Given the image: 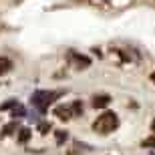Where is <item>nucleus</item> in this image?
<instances>
[{"label": "nucleus", "mask_w": 155, "mask_h": 155, "mask_svg": "<svg viewBox=\"0 0 155 155\" xmlns=\"http://www.w3.org/2000/svg\"><path fill=\"white\" fill-rule=\"evenodd\" d=\"M117 127H119V117H117V113L107 111V113H103L101 117H97V121L93 123V131L101 133V135H109V133L115 131Z\"/></svg>", "instance_id": "1"}, {"label": "nucleus", "mask_w": 155, "mask_h": 155, "mask_svg": "<svg viewBox=\"0 0 155 155\" xmlns=\"http://www.w3.org/2000/svg\"><path fill=\"white\" fill-rule=\"evenodd\" d=\"M57 97H58V93H54V91H36V93H32L30 103H32V107H36V109L42 113V111L48 109V105Z\"/></svg>", "instance_id": "2"}, {"label": "nucleus", "mask_w": 155, "mask_h": 155, "mask_svg": "<svg viewBox=\"0 0 155 155\" xmlns=\"http://www.w3.org/2000/svg\"><path fill=\"white\" fill-rule=\"evenodd\" d=\"M69 61H71V64H73L75 69H79V71L87 69V67L91 64V58L81 57V54H77V52H71V54H69Z\"/></svg>", "instance_id": "3"}, {"label": "nucleus", "mask_w": 155, "mask_h": 155, "mask_svg": "<svg viewBox=\"0 0 155 155\" xmlns=\"http://www.w3.org/2000/svg\"><path fill=\"white\" fill-rule=\"evenodd\" d=\"M54 115H57L58 119H63V121H69V119H73V111H71V107L58 105L57 109H54Z\"/></svg>", "instance_id": "4"}, {"label": "nucleus", "mask_w": 155, "mask_h": 155, "mask_svg": "<svg viewBox=\"0 0 155 155\" xmlns=\"http://www.w3.org/2000/svg\"><path fill=\"white\" fill-rule=\"evenodd\" d=\"M109 103H111L109 95H95V97H93V107H95V109H103V107H107Z\"/></svg>", "instance_id": "5"}, {"label": "nucleus", "mask_w": 155, "mask_h": 155, "mask_svg": "<svg viewBox=\"0 0 155 155\" xmlns=\"http://www.w3.org/2000/svg\"><path fill=\"white\" fill-rule=\"evenodd\" d=\"M12 69V63H10V58H6V57H0V75H6L8 71Z\"/></svg>", "instance_id": "6"}, {"label": "nucleus", "mask_w": 155, "mask_h": 155, "mask_svg": "<svg viewBox=\"0 0 155 155\" xmlns=\"http://www.w3.org/2000/svg\"><path fill=\"white\" fill-rule=\"evenodd\" d=\"M71 111H73V117H77V115H81L83 113V105L79 103V101H75V103L71 105Z\"/></svg>", "instance_id": "7"}, {"label": "nucleus", "mask_w": 155, "mask_h": 155, "mask_svg": "<svg viewBox=\"0 0 155 155\" xmlns=\"http://www.w3.org/2000/svg\"><path fill=\"white\" fill-rule=\"evenodd\" d=\"M28 137H30V131H28V129H20L18 141H20V143H26V141H28Z\"/></svg>", "instance_id": "8"}, {"label": "nucleus", "mask_w": 155, "mask_h": 155, "mask_svg": "<svg viewBox=\"0 0 155 155\" xmlns=\"http://www.w3.org/2000/svg\"><path fill=\"white\" fill-rule=\"evenodd\" d=\"M22 115H24V109L16 103L14 105V111H12V117H22Z\"/></svg>", "instance_id": "9"}, {"label": "nucleus", "mask_w": 155, "mask_h": 155, "mask_svg": "<svg viewBox=\"0 0 155 155\" xmlns=\"http://www.w3.org/2000/svg\"><path fill=\"white\" fill-rule=\"evenodd\" d=\"M67 137H69V135H67V131H57V143L58 145L63 143V141H67Z\"/></svg>", "instance_id": "10"}, {"label": "nucleus", "mask_w": 155, "mask_h": 155, "mask_svg": "<svg viewBox=\"0 0 155 155\" xmlns=\"http://www.w3.org/2000/svg\"><path fill=\"white\" fill-rule=\"evenodd\" d=\"M14 129H16V123H8V125H6L4 129H2V133H4V135H10V133L14 131Z\"/></svg>", "instance_id": "11"}, {"label": "nucleus", "mask_w": 155, "mask_h": 155, "mask_svg": "<svg viewBox=\"0 0 155 155\" xmlns=\"http://www.w3.org/2000/svg\"><path fill=\"white\" fill-rule=\"evenodd\" d=\"M143 147H153V149H155V135H153V137H147V139H145V141H143Z\"/></svg>", "instance_id": "12"}, {"label": "nucleus", "mask_w": 155, "mask_h": 155, "mask_svg": "<svg viewBox=\"0 0 155 155\" xmlns=\"http://www.w3.org/2000/svg\"><path fill=\"white\" fill-rule=\"evenodd\" d=\"M38 131L40 133H48L51 131V123H38Z\"/></svg>", "instance_id": "13"}, {"label": "nucleus", "mask_w": 155, "mask_h": 155, "mask_svg": "<svg viewBox=\"0 0 155 155\" xmlns=\"http://www.w3.org/2000/svg\"><path fill=\"white\" fill-rule=\"evenodd\" d=\"M151 129H153V131H155V119H153V123H151Z\"/></svg>", "instance_id": "14"}, {"label": "nucleus", "mask_w": 155, "mask_h": 155, "mask_svg": "<svg viewBox=\"0 0 155 155\" xmlns=\"http://www.w3.org/2000/svg\"><path fill=\"white\" fill-rule=\"evenodd\" d=\"M151 81H153V83H155V73H153V75H151Z\"/></svg>", "instance_id": "15"}, {"label": "nucleus", "mask_w": 155, "mask_h": 155, "mask_svg": "<svg viewBox=\"0 0 155 155\" xmlns=\"http://www.w3.org/2000/svg\"><path fill=\"white\" fill-rule=\"evenodd\" d=\"M151 155H155V151H153V153H151Z\"/></svg>", "instance_id": "16"}]
</instances>
